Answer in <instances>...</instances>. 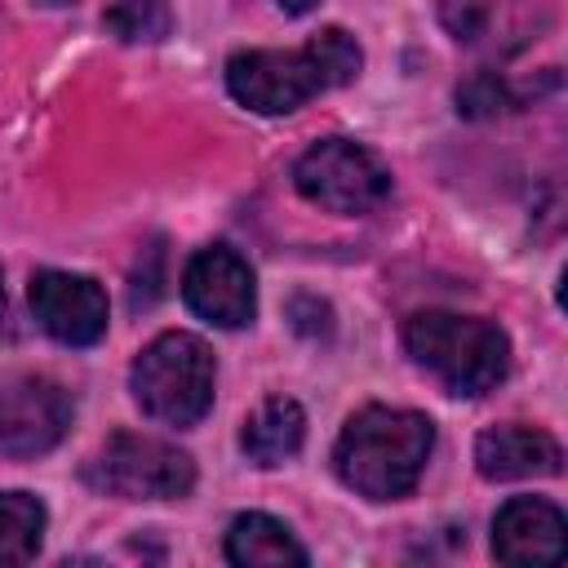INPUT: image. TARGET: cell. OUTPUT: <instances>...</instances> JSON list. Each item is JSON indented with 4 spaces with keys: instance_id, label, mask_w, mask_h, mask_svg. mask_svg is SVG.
<instances>
[{
    "instance_id": "1",
    "label": "cell",
    "mask_w": 568,
    "mask_h": 568,
    "mask_svg": "<svg viewBox=\"0 0 568 568\" xmlns=\"http://www.w3.org/2000/svg\"><path fill=\"white\" fill-rule=\"evenodd\" d=\"M364 49L342 27H320L302 49H240L226 58V93L257 115H288L359 75Z\"/></svg>"
},
{
    "instance_id": "2",
    "label": "cell",
    "mask_w": 568,
    "mask_h": 568,
    "mask_svg": "<svg viewBox=\"0 0 568 568\" xmlns=\"http://www.w3.org/2000/svg\"><path fill=\"white\" fill-rule=\"evenodd\" d=\"M435 448V422L417 408L368 404L346 417L333 444L337 479L368 501H399L417 488Z\"/></svg>"
},
{
    "instance_id": "3",
    "label": "cell",
    "mask_w": 568,
    "mask_h": 568,
    "mask_svg": "<svg viewBox=\"0 0 568 568\" xmlns=\"http://www.w3.org/2000/svg\"><path fill=\"white\" fill-rule=\"evenodd\" d=\"M404 351L457 399H479L510 373V337L484 315L413 311L404 320Z\"/></svg>"
},
{
    "instance_id": "4",
    "label": "cell",
    "mask_w": 568,
    "mask_h": 568,
    "mask_svg": "<svg viewBox=\"0 0 568 568\" xmlns=\"http://www.w3.org/2000/svg\"><path fill=\"white\" fill-rule=\"evenodd\" d=\"M129 390L151 422L195 426L213 408L217 359L204 337H195L186 328H169L138 351V359L129 368Z\"/></svg>"
},
{
    "instance_id": "5",
    "label": "cell",
    "mask_w": 568,
    "mask_h": 568,
    "mask_svg": "<svg viewBox=\"0 0 568 568\" xmlns=\"http://www.w3.org/2000/svg\"><path fill=\"white\" fill-rule=\"evenodd\" d=\"M93 493L120 501H178L195 488V462L169 439L115 430L80 470Z\"/></svg>"
},
{
    "instance_id": "6",
    "label": "cell",
    "mask_w": 568,
    "mask_h": 568,
    "mask_svg": "<svg viewBox=\"0 0 568 568\" xmlns=\"http://www.w3.org/2000/svg\"><path fill=\"white\" fill-rule=\"evenodd\" d=\"M293 186L306 204H315L324 213L364 217L386 204L390 169L382 164L377 151H368L355 138H320L297 155Z\"/></svg>"
},
{
    "instance_id": "7",
    "label": "cell",
    "mask_w": 568,
    "mask_h": 568,
    "mask_svg": "<svg viewBox=\"0 0 568 568\" xmlns=\"http://www.w3.org/2000/svg\"><path fill=\"white\" fill-rule=\"evenodd\" d=\"M27 302H31L36 324L62 346H93L106 337L111 306H106V288L93 275L44 266L31 275Z\"/></svg>"
},
{
    "instance_id": "8",
    "label": "cell",
    "mask_w": 568,
    "mask_h": 568,
    "mask_svg": "<svg viewBox=\"0 0 568 568\" xmlns=\"http://www.w3.org/2000/svg\"><path fill=\"white\" fill-rule=\"evenodd\" d=\"M182 302L213 328H244L257 315V284L231 244H204L182 271Z\"/></svg>"
},
{
    "instance_id": "9",
    "label": "cell",
    "mask_w": 568,
    "mask_h": 568,
    "mask_svg": "<svg viewBox=\"0 0 568 568\" xmlns=\"http://www.w3.org/2000/svg\"><path fill=\"white\" fill-rule=\"evenodd\" d=\"M75 404L49 377H18L0 390V453L13 462L58 448L71 430Z\"/></svg>"
},
{
    "instance_id": "10",
    "label": "cell",
    "mask_w": 568,
    "mask_h": 568,
    "mask_svg": "<svg viewBox=\"0 0 568 568\" xmlns=\"http://www.w3.org/2000/svg\"><path fill=\"white\" fill-rule=\"evenodd\" d=\"M568 550V519L546 497H510L493 515V555L510 568L559 564Z\"/></svg>"
},
{
    "instance_id": "11",
    "label": "cell",
    "mask_w": 568,
    "mask_h": 568,
    "mask_svg": "<svg viewBox=\"0 0 568 568\" xmlns=\"http://www.w3.org/2000/svg\"><path fill=\"white\" fill-rule=\"evenodd\" d=\"M564 466V448L550 430L541 426H488L475 439V470L493 484L510 479H550Z\"/></svg>"
},
{
    "instance_id": "12",
    "label": "cell",
    "mask_w": 568,
    "mask_h": 568,
    "mask_svg": "<svg viewBox=\"0 0 568 568\" xmlns=\"http://www.w3.org/2000/svg\"><path fill=\"white\" fill-rule=\"evenodd\" d=\"M226 559L235 568H306L311 555L293 537V528L266 510H244L226 528Z\"/></svg>"
},
{
    "instance_id": "13",
    "label": "cell",
    "mask_w": 568,
    "mask_h": 568,
    "mask_svg": "<svg viewBox=\"0 0 568 568\" xmlns=\"http://www.w3.org/2000/svg\"><path fill=\"white\" fill-rule=\"evenodd\" d=\"M302 439H306V413H302V404L288 399V395L262 399V404L244 417V426H240V448H244V457H248L253 466H262V470L284 466L288 457H297Z\"/></svg>"
},
{
    "instance_id": "14",
    "label": "cell",
    "mask_w": 568,
    "mask_h": 568,
    "mask_svg": "<svg viewBox=\"0 0 568 568\" xmlns=\"http://www.w3.org/2000/svg\"><path fill=\"white\" fill-rule=\"evenodd\" d=\"M44 528H49V510L36 493L22 488L0 493V568L31 564L40 555Z\"/></svg>"
},
{
    "instance_id": "15",
    "label": "cell",
    "mask_w": 568,
    "mask_h": 568,
    "mask_svg": "<svg viewBox=\"0 0 568 568\" xmlns=\"http://www.w3.org/2000/svg\"><path fill=\"white\" fill-rule=\"evenodd\" d=\"M102 27L120 44H160L173 31V0H115L102 13Z\"/></svg>"
},
{
    "instance_id": "16",
    "label": "cell",
    "mask_w": 568,
    "mask_h": 568,
    "mask_svg": "<svg viewBox=\"0 0 568 568\" xmlns=\"http://www.w3.org/2000/svg\"><path fill=\"white\" fill-rule=\"evenodd\" d=\"M284 18H306V13H315L320 9V0H271Z\"/></svg>"
},
{
    "instance_id": "17",
    "label": "cell",
    "mask_w": 568,
    "mask_h": 568,
    "mask_svg": "<svg viewBox=\"0 0 568 568\" xmlns=\"http://www.w3.org/2000/svg\"><path fill=\"white\" fill-rule=\"evenodd\" d=\"M40 4H53V9H62V4H75V0H40Z\"/></svg>"
},
{
    "instance_id": "18",
    "label": "cell",
    "mask_w": 568,
    "mask_h": 568,
    "mask_svg": "<svg viewBox=\"0 0 568 568\" xmlns=\"http://www.w3.org/2000/svg\"><path fill=\"white\" fill-rule=\"evenodd\" d=\"M0 320H4V280H0Z\"/></svg>"
}]
</instances>
